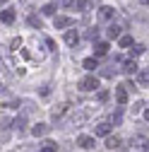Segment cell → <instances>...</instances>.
<instances>
[{"mask_svg": "<svg viewBox=\"0 0 149 152\" xmlns=\"http://www.w3.org/2000/svg\"><path fill=\"white\" fill-rule=\"evenodd\" d=\"M91 111H94V106H91V104H87L84 109H80V106H77V111H74L72 116L67 118V126H74V123L80 126V123H84V121L91 116Z\"/></svg>", "mask_w": 149, "mask_h": 152, "instance_id": "cell-1", "label": "cell"}, {"mask_svg": "<svg viewBox=\"0 0 149 152\" xmlns=\"http://www.w3.org/2000/svg\"><path fill=\"white\" fill-rule=\"evenodd\" d=\"M96 87H99V80L94 77V75H87V77L80 82V89L82 92H91V89H96Z\"/></svg>", "mask_w": 149, "mask_h": 152, "instance_id": "cell-2", "label": "cell"}, {"mask_svg": "<svg viewBox=\"0 0 149 152\" xmlns=\"http://www.w3.org/2000/svg\"><path fill=\"white\" fill-rule=\"evenodd\" d=\"M94 133H96L99 138H108V135H111V123H108V121L96 123V126H94Z\"/></svg>", "mask_w": 149, "mask_h": 152, "instance_id": "cell-3", "label": "cell"}, {"mask_svg": "<svg viewBox=\"0 0 149 152\" xmlns=\"http://www.w3.org/2000/svg\"><path fill=\"white\" fill-rule=\"evenodd\" d=\"M53 24H55V29H65V27H72L74 20H72V17H63V15H60V17H55Z\"/></svg>", "mask_w": 149, "mask_h": 152, "instance_id": "cell-4", "label": "cell"}, {"mask_svg": "<svg viewBox=\"0 0 149 152\" xmlns=\"http://www.w3.org/2000/svg\"><path fill=\"white\" fill-rule=\"evenodd\" d=\"M65 111H67V104H58V106H53V109H51V116H53V121L63 118V116H65Z\"/></svg>", "mask_w": 149, "mask_h": 152, "instance_id": "cell-5", "label": "cell"}, {"mask_svg": "<svg viewBox=\"0 0 149 152\" xmlns=\"http://www.w3.org/2000/svg\"><path fill=\"white\" fill-rule=\"evenodd\" d=\"M48 130H51V126H46V123H36V126L31 128V135H36V138H43Z\"/></svg>", "mask_w": 149, "mask_h": 152, "instance_id": "cell-6", "label": "cell"}, {"mask_svg": "<svg viewBox=\"0 0 149 152\" xmlns=\"http://www.w3.org/2000/svg\"><path fill=\"white\" fill-rule=\"evenodd\" d=\"M108 48H111V46H108L106 41H96V44H94V56H99V58H103V56L108 53Z\"/></svg>", "mask_w": 149, "mask_h": 152, "instance_id": "cell-7", "label": "cell"}, {"mask_svg": "<svg viewBox=\"0 0 149 152\" xmlns=\"http://www.w3.org/2000/svg\"><path fill=\"white\" fill-rule=\"evenodd\" d=\"M77 145L84 147V150H91V147H94V138H91V135H80L77 138Z\"/></svg>", "mask_w": 149, "mask_h": 152, "instance_id": "cell-8", "label": "cell"}, {"mask_svg": "<svg viewBox=\"0 0 149 152\" xmlns=\"http://www.w3.org/2000/svg\"><path fill=\"white\" fill-rule=\"evenodd\" d=\"M72 7L80 10V12H89V10H91V0H74Z\"/></svg>", "mask_w": 149, "mask_h": 152, "instance_id": "cell-9", "label": "cell"}, {"mask_svg": "<svg viewBox=\"0 0 149 152\" xmlns=\"http://www.w3.org/2000/svg\"><path fill=\"white\" fill-rule=\"evenodd\" d=\"M137 63L135 61H123V72H127V75H137Z\"/></svg>", "mask_w": 149, "mask_h": 152, "instance_id": "cell-10", "label": "cell"}, {"mask_svg": "<svg viewBox=\"0 0 149 152\" xmlns=\"http://www.w3.org/2000/svg\"><path fill=\"white\" fill-rule=\"evenodd\" d=\"M106 147H108V150H123V140H120V138H113V135H108Z\"/></svg>", "mask_w": 149, "mask_h": 152, "instance_id": "cell-11", "label": "cell"}, {"mask_svg": "<svg viewBox=\"0 0 149 152\" xmlns=\"http://www.w3.org/2000/svg\"><path fill=\"white\" fill-rule=\"evenodd\" d=\"M77 41H80V34H77V29H70V31L65 34V44H67V46H74Z\"/></svg>", "mask_w": 149, "mask_h": 152, "instance_id": "cell-12", "label": "cell"}, {"mask_svg": "<svg viewBox=\"0 0 149 152\" xmlns=\"http://www.w3.org/2000/svg\"><path fill=\"white\" fill-rule=\"evenodd\" d=\"M14 10H3V12H0V20H3V24H12L14 22Z\"/></svg>", "mask_w": 149, "mask_h": 152, "instance_id": "cell-13", "label": "cell"}, {"mask_svg": "<svg viewBox=\"0 0 149 152\" xmlns=\"http://www.w3.org/2000/svg\"><path fill=\"white\" fill-rule=\"evenodd\" d=\"M116 102H118V104H127V92H125L123 85L116 87Z\"/></svg>", "mask_w": 149, "mask_h": 152, "instance_id": "cell-14", "label": "cell"}, {"mask_svg": "<svg viewBox=\"0 0 149 152\" xmlns=\"http://www.w3.org/2000/svg\"><path fill=\"white\" fill-rule=\"evenodd\" d=\"M137 85L147 87L149 85V70H137Z\"/></svg>", "mask_w": 149, "mask_h": 152, "instance_id": "cell-15", "label": "cell"}, {"mask_svg": "<svg viewBox=\"0 0 149 152\" xmlns=\"http://www.w3.org/2000/svg\"><path fill=\"white\" fill-rule=\"evenodd\" d=\"M116 15V10L113 7H108V5H103L101 10H99V20H111V17Z\"/></svg>", "mask_w": 149, "mask_h": 152, "instance_id": "cell-16", "label": "cell"}, {"mask_svg": "<svg viewBox=\"0 0 149 152\" xmlns=\"http://www.w3.org/2000/svg\"><path fill=\"white\" fill-rule=\"evenodd\" d=\"M12 128H14V130H20V133H22V130L27 128V118H24V116H17V118L12 121Z\"/></svg>", "mask_w": 149, "mask_h": 152, "instance_id": "cell-17", "label": "cell"}, {"mask_svg": "<svg viewBox=\"0 0 149 152\" xmlns=\"http://www.w3.org/2000/svg\"><path fill=\"white\" fill-rule=\"evenodd\" d=\"M82 68L91 72V70H96V68H99V63H96V58H84V61H82Z\"/></svg>", "mask_w": 149, "mask_h": 152, "instance_id": "cell-18", "label": "cell"}, {"mask_svg": "<svg viewBox=\"0 0 149 152\" xmlns=\"http://www.w3.org/2000/svg\"><path fill=\"white\" fill-rule=\"evenodd\" d=\"M27 22H29L34 29H41V17H39V15H29V17H27Z\"/></svg>", "mask_w": 149, "mask_h": 152, "instance_id": "cell-19", "label": "cell"}, {"mask_svg": "<svg viewBox=\"0 0 149 152\" xmlns=\"http://www.w3.org/2000/svg\"><path fill=\"white\" fill-rule=\"evenodd\" d=\"M39 152H58V145H55L53 140H46V142H43V147H41Z\"/></svg>", "mask_w": 149, "mask_h": 152, "instance_id": "cell-20", "label": "cell"}, {"mask_svg": "<svg viewBox=\"0 0 149 152\" xmlns=\"http://www.w3.org/2000/svg\"><path fill=\"white\" fill-rule=\"evenodd\" d=\"M108 39H120V27H118V24L108 27Z\"/></svg>", "mask_w": 149, "mask_h": 152, "instance_id": "cell-21", "label": "cell"}, {"mask_svg": "<svg viewBox=\"0 0 149 152\" xmlns=\"http://www.w3.org/2000/svg\"><path fill=\"white\" fill-rule=\"evenodd\" d=\"M84 39H89V41H96V39H99V29H96V27H94V29H87Z\"/></svg>", "mask_w": 149, "mask_h": 152, "instance_id": "cell-22", "label": "cell"}, {"mask_svg": "<svg viewBox=\"0 0 149 152\" xmlns=\"http://www.w3.org/2000/svg\"><path fill=\"white\" fill-rule=\"evenodd\" d=\"M120 46H123V48H130V46H135L132 36H120Z\"/></svg>", "mask_w": 149, "mask_h": 152, "instance_id": "cell-23", "label": "cell"}, {"mask_svg": "<svg viewBox=\"0 0 149 152\" xmlns=\"http://www.w3.org/2000/svg\"><path fill=\"white\" fill-rule=\"evenodd\" d=\"M41 12H43V15H53V12H55V5H53V3H48V5H43V7H41Z\"/></svg>", "mask_w": 149, "mask_h": 152, "instance_id": "cell-24", "label": "cell"}, {"mask_svg": "<svg viewBox=\"0 0 149 152\" xmlns=\"http://www.w3.org/2000/svg\"><path fill=\"white\" fill-rule=\"evenodd\" d=\"M130 51H132V56H142L144 53V46L142 44H135V48H130Z\"/></svg>", "mask_w": 149, "mask_h": 152, "instance_id": "cell-25", "label": "cell"}, {"mask_svg": "<svg viewBox=\"0 0 149 152\" xmlns=\"http://www.w3.org/2000/svg\"><path fill=\"white\" fill-rule=\"evenodd\" d=\"M101 75H103V77H113V68H103Z\"/></svg>", "mask_w": 149, "mask_h": 152, "instance_id": "cell-26", "label": "cell"}, {"mask_svg": "<svg viewBox=\"0 0 149 152\" xmlns=\"http://www.w3.org/2000/svg\"><path fill=\"white\" fill-rule=\"evenodd\" d=\"M106 99H108V89H101L99 92V102H106Z\"/></svg>", "mask_w": 149, "mask_h": 152, "instance_id": "cell-27", "label": "cell"}, {"mask_svg": "<svg viewBox=\"0 0 149 152\" xmlns=\"http://www.w3.org/2000/svg\"><path fill=\"white\" fill-rule=\"evenodd\" d=\"M113 121H116V123L123 121V111H116V113H113Z\"/></svg>", "mask_w": 149, "mask_h": 152, "instance_id": "cell-28", "label": "cell"}, {"mask_svg": "<svg viewBox=\"0 0 149 152\" xmlns=\"http://www.w3.org/2000/svg\"><path fill=\"white\" fill-rule=\"evenodd\" d=\"M46 46H48L51 51H55V41H53V39H46Z\"/></svg>", "mask_w": 149, "mask_h": 152, "instance_id": "cell-29", "label": "cell"}, {"mask_svg": "<svg viewBox=\"0 0 149 152\" xmlns=\"http://www.w3.org/2000/svg\"><path fill=\"white\" fill-rule=\"evenodd\" d=\"M142 152H149V140H147V142L142 145Z\"/></svg>", "mask_w": 149, "mask_h": 152, "instance_id": "cell-30", "label": "cell"}, {"mask_svg": "<svg viewBox=\"0 0 149 152\" xmlns=\"http://www.w3.org/2000/svg\"><path fill=\"white\" fill-rule=\"evenodd\" d=\"M144 118H147V121H149V109H147V111H144Z\"/></svg>", "mask_w": 149, "mask_h": 152, "instance_id": "cell-31", "label": "cell"}, {"mask_svg": "<svg viewBox=\"0 0 149 152\" xmlns=\"http://www.w3.org/2000/svg\"><path fill=\"white\" fill-rule=\"evenodd\" d=\"M5 3H7V0H0V5H5Z\"/></svg>", "mask_w": 149, "mask_h": 152, "instance_id": "cell-32", "label": "cell"}, {"mask_svg": "<svg viewBox=\"0 0 149 152\" xmlns=\"http://www.w3.org/2000/svg\"><path fill=\"white\" fill-rule=\"evenodd\" d=\"M142 3H144V5H149V0H142Z\"/></svg>", "mask_w": 149, "mask_h": 152, "instance_id": "cell-33", "label": "cell"}, {"mask_svg": "<svg viewBox=\"0 0 149 152\" xmlns=\"http://www.w3.org/2000/svg\"><path fill=\"white\" fill-rule=\"evenodd\" d=\"M0 87H3V82H0Z\"/></svg>", "mask_w": 149, "mask_h": 152, "instance_id": "cell-34", "label": "cell"}]
</instances>
